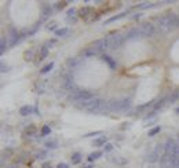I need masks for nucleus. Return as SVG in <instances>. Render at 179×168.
<instances>
[{
  "instance_id": "obj_1",
  "label": "nucleus",
  "mask_w": 179,
  "mask_h": 168,
  "mask_svg": "<svg viewBox=\"0 0 179 168\" xmlns=\"http://www.w3.org/2000/svg\"><path fill=\"white\" fill-rule=\"evenodd\" d=\"M178 26V15L174 12H168V14L163 15L157 20V29L161 33H167Z\"/></svg>"
},
{
  "instance_id": "obj_2",
  "label": "nucleus",
  "mask_w": 179,
  "mask_h": 168,
  "mask_svg": "<svg viewBox=\"0 0 179 168\" xmlns=\"http://www.w3.org/2000/svg\"><path fill=\"white\" fill-rule=\"evenodd\" d=\"M76 106L79 109L83 110H88V112H101L102 109H105L106 106V102H105L102 98H90V99H84L80 101V102H76Z\"/></svg>"
},
{
  "instance_id": "obj_3",
  "label": "nucleus",
  "mask_w": 179,
  "mask_h": 168,
  "mask_svg": "<svg viewBox=\"0 0 179 168\" xmlns=\"http://www.w3.org/2000/svg\"><path fill=\"white\" fill-rule=\"evenodd\" d=\"M131 99L130 98H124V99H119V101H113V102L109 103V109L113 110V112H126L131 107Z\"/></svg>"
},
{
  "instance_id": "obj_4",
  "label": "nucleus",
  "mask_w": 179,
  "mask_h": 168,
  "mask_svg": "<svg viewBox=\"0 0 179 168\" xmlns=\"http://www.w3.org/2000/svg\"><path fill=\"white\" fill-rule=\"evenodd\" d=\"M126 36L120 33H113V34H109L106 37V44H108V48H116V47L121 46L124 42H126Z\"/></svg>"
},
{
  "instance_id": "obj_5",
  "label": "nucleus",
  "mask_w": 179,
  "mask_h": 168,
  "mask_svg": "<svg viewBox=\"0 0 179 168\" xmlns=\"http://www.w3.org/2000/svg\"><path fill=\"white\" fill-rule=\"evenodd\" d=\"M164 153L168 154V156L171 157H178L179 156V145L177 142L174 141V139H168L167 142H165L164 145Z\"/></svg>"
},
{
  "instance_id": "obj_6",
  "label": "nucleus",
  "mask_w": 179,
  "mask_h": 168,
  "mask_svg": "<svg viewBox=\"0 0 179 168\" xmlns=\"http://www.w3.org/2000/svg\"><path fill=\"white\" fill-rule=\"evenodd\" d=\"M92 98L91 93L88 91H84V90H75L70 95V99L75 101V102H80V101H84V99H90Z\"/></svg>"
},
{
  "instance_id": "obj_7",
  "label": "nucleus",
  "mask_w": 179,
  "mask_h": 168,
  "mask_svg": "<svg viewBox=\"0 0 179 168\" xmlns=\"http://www.w3.org/2000/svg\"><path fill=\"white\" fill-rule=\"evenodd\" d=\"M139 29H140V33H142L143 37H150L156 33V26L152 22H143V24H140Z\"/></svg>"
},
{
  "instance_id": "obj_8",
  "label": "nucleus",
  "mask_w": 179,
  "mask_h": 168,
  "mask_svg": "<svg viewBox=\"0 0 179 168\" xmlns=\"http://www.w3.org/2000/svg\"><path fill=\"white\" fill-rule=\"evenodd\" d=\"M140 37H143V36H142V33H140L139 28L130 29L128 32H127V34H126V39L127 40H138V39H140Z\"/></svg>"
},
{
  "instance_id": "obj_9",
  "label": "nucleus",
  "mask_w": 179,
  "mask_h": 168,
  "mask_svg": "<svg viewBox=\"0 0 179 168\" xmlns=\"http://www.w3.org/2000/svg\"><path fill=\"white\" fill-rule=\"evenodd\" d=\"M92 47H94L98 52H99V51H105V50L108 48L106 39H98V40H95V42L92 43Z\"/></svg>"
},
{
  "instance_id": "obj_10",
  "label": "nucleus",
  "mask_w": 179,
  "mask_h": 168,
  "mask_svg": "<svg viewBox=\"0 0 179 168\" xmlns=\"http://www.w3.org/2000/svg\"><path fill=\"white\" fill-rule=\"evenodd\" d=\"M20 39H21V34L18 33V30L17 29H12L10 30V43H11V46H14V44H17L18 42H20Z\"/></svg>"
},
{
  "instance_id": "obj_11",
  "label": "nucleus",
  "mask_w": 179,
  "mask_h": 168,
  "mask_svg": "<svg viewBox=\"0 0 179 168\" xmlns=\"http://www.w3.org/2000/svg\"><path fill=\"white\" fill-rule=\"evenodd\" d=\"M106 143H108V138L106 137H99V138H97V139L92 141V146H95V148L105 146Z\"/></svg>"
},
{
  "instance_id": "obj_12",
  "label": "nucleus",
  "mask_w": 179,
  "mask_h": 168,
  "mask_svg": "<svg viewBox=\"0 0 179 168\" xmlns=\"http://www.w3.org/2000/svg\"><path fill=\"white\" fill-rule=\"evenodd\" d=\"M128 14V12H120V14H117V15H113L112 18H109V20H106L103 22V25H108V24H112V22H114V21H119L121 20L123 17H126V15Z\"/></svg>"
},
{
  "instance_id": "obj_13",
  "label": "nucleus",
  "mask_w": 179,
  "mask_h": 168,
  "mask_svg": "<svg viewBox=\"0 0 179 168\" xmlns=\"http://www.w3.org/2000/svg\"><path fill=\"white\" fill-rule=\"evenodd\" d=\"M158 154L156 153L154 150L153 152H150V153L148 154V156H146V161H148V163H150V164H153V163H156V161H158Z\"/></svg>"
},
{
  "instance_id": "obj_14",
  "label": "nucleus",
  "mask_w": 179,
  "mask_h": 168,
  "mask_svg": "<svg viewBox=\"0 0 179 168\" xmlns=\"http://www.w3.org/2000/svg\"><path fill=\"white\" fill-rule=\"evenodd\" d=\"M90 12H91V7H83V8H80V11H79L80 18H88L90 17Z\"/></svg>"
},
{
  "instance_id": "obj_15",
  "label": "nucleus",
  "mask_w": 179,
  "mask_h": 168,
  "mask_svg": "<svg viewBox=\"0 0 179 168\" xmlns=\"http://www.w3.org/2000/svg\"><path fill=\"white\" fill-rule=\"evenodd\" d=\"M113 163L114 164H119V166H126L127 163H128V160H127L126 157H113Z\"/></svg>"
},
{
  "instance_id": "obj_16",
  "label": "nucleus",
  "mask_w": 179,
  "mask_h": 168,
  "mask_svg": "<svg viewBox=\"0 0 179 168\" xmlns=\"http://www.w3.org/2000/svg\"><path fill=\"white\" fill-rule=\"evenodd\" d=\"M97 54H98V51L94 47H92V48H85L84 51H83V55L84 57H92V55H97Z\"/></svg>"
},
{
  "instance_id": "obj_17",
  "label": "nucleus",
  "mask_w": 179,
  "mask_h": 168,
  "mask_svg": "<svg viewBox=\"0 0 179 168\" xmlns=\"http://www.w3.org/2000/svg\"><path fill=\"white\" fill-rule=\"evenodd\" d=\"M103 61H106V63L110 66L112 69H114V68H116V62H114V61L110 58L109 55H106V54H103Z\"/></svg>"
},
{
  "instance_id": "obj_18",
  "label": "nucleus",
  "mask_w": 179,
  "mask_h": 168,
  "mask_svg": "<svg viewBox=\"0 0 179 168\" xmlns=\"http://www.w3.org/2000/svg\"><path fill=\"white\" fill-rule=\"evenodd\" d=\"M154 3H140V4H138L136 7L139 8V10H145V8H152V7H154Z\"/></svg>"
},
{
  "instance_id": "obj_19",
  "label": "nucleus",
  "mask_w": 179,
  "mask_h": 168,
  "mask_svg": "<svg viewBox=\"0 0 179 168\" xmlns=\"http://www.w3.org/2000/svg\"><path fill=\"white\" fill-rule=\"evenodd\" d=\"M30 112H32V107H30V106H22L21 109H20L21 116H28Z\"/></svg>"
},
{
  "instance_id": "obj_20",
  "label": "nucleus",
  "mask_w": 179,
  "mask_h": 168,
  "mask_svg": "<svg viewBox=\"0 0 179 168\" xmlns=\"http://www.w3.org/2000/svg\"><path fill=\"white\" fill-rule=\"evenodd\" d=\"M101 156H102L101 152H95V153H91V154L88 156V161H90V163H92V161L97 160V158H99Z\"/></svg>"
},
{
  "instance_id": "obj_21",
  "label": "nucleus",
  "mask_w": 179,
  "mask_h": 168,
  "mask_svg": "<svg viewBox=\"0 0 179 168\" xmlns=\"http://www.w3.org/2000/svg\"><path fill=\"white\" fill-rule=\"evenodd\" d=\"M6 46H7V39H6V37H2V40H0V52L2 54H4Z\"/></svg>"
},
{
  "instance_id": "obj_22",
  "label": "nucleus",
  "mask_w": 179,
  "mask_h": 168,
  "mask_svg": "<svg viewBox=\"0 0 179 168\" xmlns=\"http://www.w3.org/2000/svg\"><path fill=\"white\" fill-rule=\"evenodd\" d=\"M72 161H73V164H79L80 161H81V154H80V153H73L72 154Z\"/></svg>"
},
{
  "instance_id": "obj_23",
  "label": "nucleus",
  "mask_w": 179,
  "mask_h": 168,
  "mask_svg": "<svg viewBox=\"0 0 179 168\" xmlns=\"http://www.w3.org/2000/svg\"><path fill=\"white\" fill-rule=\"evenodd\" d=\"M47 55H48V48H47V47H43V48L40 50V55H39V59L41 61V59H44V58H46Z\"/></svg>"
},
{
  "instance_id": "obj_24",
  "label": "nucleus",
  "mask_w": 179,
  "mask_h": 168,
  "mask_svg": "<svg viewBox=\"0 0 179 168\" xmlns=\"http://www.w3.org/2000/svg\"><path fill=\"white\" fill-rule=\"evenodd\" d=\"M178 98H179V95H178L177 91H175V93H172V94H171V95H169V97L167 98V102L172 103V102H175V101H177Z\"/></svg>"
},
{
  "instance_id": "obj_25",
  "label": "nucleus",
  "mask_w": 179,
  "mask_h": 168,
  "mask_svg": "<svg viewBox=\"0 0 179 168\" xmlns=\"http://www.w3.org/2000/svg\"><path fill=\"white\" fill-rule=\"evenodd\" d=\"M53 68H54V62H50L48 65H46V66H44V68L41 69L40 72H41V73H47V72H50Z\"/></svg>"
},
{
  "instance_id": "obj_26",
  "label": "nucleus",
  "mask_w": 179,
  "mask_h": 168,
  "mask_svg": "<svg viewBox=\"0 0 179 168\" xmlns=\"http://www.w3.org/2000/svg\"><path fill=\"white\" fill-rule=\"evenodd\" d=\"M46 146L47 148H51V149H54V148H57V146H58V142H57L55 141V139H54V141H48V142H46Z\"/></svg>"
},
{
  "instance_id": "obj_27",
  "label": "nucleus",
  "mask_w": 179,
  "mask_h": 168,
  "mask_svg": "<svg viewBox=\"0 0 179 168\" xmlns=\"http://www.w3.org/2000/svg\"><path fill=\"white\" fill-rule=\"evenodd\" d=\"M160 131H161V127H154L153 129H150V131H149V137H153V135H156Z\"/></svg>"
},
{
  "instance_id": "obj_28",
  "label": "nucleus",
  "mask_w": 179,
  "mask_h": 168,
  "mask_svg": "<svg viewBox=\"0 0 179 168\" xmlns=\"http://www.w3.org/2000/svg\"><path fill=\"white\" fill-rule=\"evenodd\" d=\"M58 36H65L66 33H68V28H62V29H57V32H55Z\"/></svg>"
},
{
  "instance_id": "obj_29",
  "label": "nucleus",
  "mask_w": 179,
  "mask_h": 168,
  "mask_svg": "<svg viewBox=\"0 0 179 168\" xmlns=\"http://www.w3.org/2000/svg\"><path fill=\"white\" fill-rule=\"evenodd\" d=\"M50 132H51V128L48 125H44L43 128H41V135H48Z\"/></svg>"
},
{
  "instance_id": "obj_30",
  "label": "nucleus",
  "mask_w": 179,
  "mask_h": 168,
  "mask_svg": "<svg viewBox=\"0 0 179 168\" xmlns=\"http://www.w3.org/2000/svg\"><path fill=\"white\" fill-rule=\"evenodd\" d=\"M51 12H53L51 7H43V15H44V17H48V15H51Z\"/></svg>"
},
{
  "instance_id": "obj_31",
  "label": "nucleus",
  "mask_w": 179,
  "mask_h": 168,
  "mask_svg": "<svg viewBox=\"0 0 179 168\" xmlns=\"http://www.w3.org/2000/svg\"><path fill=\"white\" fill-rule=\"evenodd\" d=\"M63 87H65V88H70V87H72V79H70V77H66Z\"/></svg>"
},
{
  "instance_id": "obj_32",
  "label": "nucleus",
  "mask_w": 179,
  "mask_h": 168,
  "mask_svg": "<svg viewBox=\"0 0 179 168\" xmlns=\"http://www.w3.org/2000/svg\"><path fill=\"white\" fill-rule=\"evenodd\" d=\"M165 102H167V99H161V101H158V102L156 103V106H154V110H158L160 107H161L163 105H164Z\"/></svg>"
},
{
  "instance_id": "obj_33",
  "label": "nucleus",
  "mask_w": 179,
  "mask_h": 168,
  "mask_svg": "<svg viewBox=\"0 0 179 168\" xmlns=\"http://www.w3.org/2000/svg\"><path fill=\"white\" fill-rule=\"evenodd\" d=\"M68 65H69V66H77V65H79V61H77L76 58L69 59V61H68Z\"/></svg>"
},
{
  "instance_id": "obj_34",
  "label": "nucleus",
  "mask_w": 179,
  "mask_h": 168,
  "mask_svg": "<svg viewBox=\"0 0 179 168\" xmlns=\"http://www.w3.org/2000/svg\"><path fill=\"white\" fill-rule=\"evenodd\" d=\"M34 131H36V127H34V125H29V127H28V129H26V134L32 135V134H34Z\"/></svg>"
},
{
  "instance_id": "obj_35",
  "label": "nucleus",
  "mask_w": 179,
  "mask_h": 168,
  "mask_svg": "<svg viewBox=\"0 0 179 168\" xmlns=\"http://www.w3.org/2000/svg\"><path fill=\"white\" fill-rule=\"evenodd\" d=\"M163 150H165V149H164V146H163V145H157V146H156V149H154V152H156V153L158 154V156H160V153H161Z\"/></svg>"
},
{
  "instance_id": "obj_36",
  "label": "nucleus",
  "mask_w": 179,
  "mask_h": 168,
  "mask_svg": "<svg viewBox=\"0 0 179 168\" xmlns=\"http://www.w3.org/2000/svg\"><path fill=\"white\" fill-rule=\"evenodd\" d=\"M156 120H157V119H156V117H153V119H150V117H148V119H146V120H145V125H149V124H153V123H154V121H156Z\"/></svg>"
},
{
  "instance_id": "obj_37",
  "label": "nucleus",
  "mask_w": 179,
  "mask_h": 168,
  "mask_svg": "<svg viewBox=\"0 0 179 168\" xmlns=\"http://www.w3.org/2000/svg\"><path fill=\"white\" fill-rule=\"evenodd\" d=\"M33 58V50H29V52L25 54V59H32Z\"/></svg>"
},
{
  "instance_id": "obj_38",
  "label": "nucleus",
  "mask_w": 179,
  "mask_h": 168,
  "mask_svg": "<svg viewBox=\"0 0 179 168\" xmlns=\"http://www.w3.org/2000/svg\"><path fill=\"white\" fill-rule=\"evenodd\" d=\"M46 154H47L46 152H39V153L36 154V157L37 158H43V157H46Z\"/></svg>"
},
{
  "instance_id": "obj_39",
  "label": "nucleus",
  "mask_w": 179,
  "mask_h": 168,
  "mask_svg": "<svg viewBox=\"0 0 179 168\" xmlns=\"http://www.w3.org/2000/svg\"><path fill=\"white\" fill-rule=\"evenodd\" d=\"M112 149H113V146H112L110 143H106V145H105V150H106V152H110Z\"/></svg>"
},
{
  "instance_id": "obj_40",
  "label": "nucleus",
  "mask_w": 179,
  "mask_h": 168,
  "mask_svg": "<svg viewBox=\"0 0 179 168\" xmlns=\"http://www.w3.org/2000/svg\"><path fill=\"white\" fill-rule=\"evenodd\" d=\"M57 168H69V166L68 164H65V163H61V164H58V167Z\"/></svg>"
},
{
  "instance_id": "obj_41",
  "label": "nucleus",
  "mask_w": 179,
  "mask_h": 168,
  "mask_svg": "<svg viewBox=\"0 0 179 168\" xmlns=\"http://www.w3.org/2000/svg\"><path fill=\"white\" fill-rule=\"evenodd\" d=\"M75 12H76V10H75V8H70V10L68 11V15H69V18H70V15H75Z\"/></svg>"
},
{
  "instance_id": "obj_42",
  "label": "nucleus",
  "mask_w": 179,
  "mask_h": 168,
  "mask_svg": "<svg viewBox=\"0 0 179 168\" xmlns=\"http://www.w3.org/2000/svg\"><path fill=\"white\" fill-rule=\"evenodd\" d=\"M6 70H8V68H6V65H4V63H2V72H3V73H4Z\"/></svg>"
},
{
  "instance_id": "obj_43",
  "label": "nucleus",
  "mask_w": 179,
  "mask_h": 168,
  "mask_svg": "<svg viewBox=\"0 0 179 168\" xmlns=\"http://www.w3.org/2000/svg\"><path fill=\"white\" fill-rule=\"evenodd\" d=\"M134 18H135V20H138V18H140V14H135V15H134Z\"/></svg>"
},
{
  "instance_id": "obj_44",
  "label": "nucleus",
  "mask_w": 179,
  "mask_h": 168,
  "mask_svg": "<svg viewBox=\"0 0 179 168\" xmlns=\"http://www.w3.org/2000/svg\"><path fill=\"white\" fill-rule=\"evenodd\" d=\"M83 168H92V166H85V167H83Z\"/></svg>"
},
{
  "instance_id": "obj_45",
  "label": "nucleus",
  "mask_w": 179,
  "mask_h": 168,
  "mask_svg": "<svg viewBox=\"0 0 179 168\" xmlns=\"http://www.w3.org/2000/svg\"><path fill=\"white\" fill-rule=\"evenodd\" d=\"M178 28H179V15H178Z\"/></svg>"
},
{
  "instance_id": "obj_46",
  "label": "nucleus",
  "mask_w": 179,
  "mask_h": 168,
  "mask_svg": "<svg viewBox=\"0 0 179 168\" xmlns=\"http://www.w3.org/2000/svg\"><path fill=\"white\" fill-rule=\"evenodd\" d=\"M177 138H178V142H179V132H178V137Z\"/></svg>"
},
{
  "instance_id": "obj_47",
  "label": "nucleus",
  "mask_w": 179,
  "mask_h": 168,
  "mask_svg": "<svg viewBox=\"0 0 179 168\" xmlns=\"http://www.w3.org/2000/svg\"><path fill=\"white\" fill-rule=\"evenodd\" d=\"M177 112H178V113H179V109H177Z\"/></svg>"
},
{
  "instance_id": "obj_48",
  "label": "nucleus",
  "mask_w": 179,
  "mask_h": 168,
  "mask_svg": "<svg viewBox=\"0 0 179 168\" xmlns=\"http://www.w3.org/2000/svg\"><path fill=\"white\" fill-rule=\"evenodd\" d=\"M8 168H12V167H8Z\"/></svg>"
}]
</instances>
